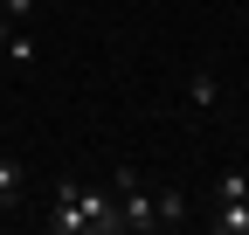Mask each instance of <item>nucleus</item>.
Returning <instances> with one entry per match:
<instances>
[{
	"label": "nucleus",
	"mask_w": 249,
	"mask_h": 235,
	"mask_svg": "<svg viewBox=\"0 0 249 235\" xmlns=\"http://www.w3.org/2000/svg\"><path fill=\"white\" fill-rule=\"evenodd\" d=\"M49 235H124L111 187H90V180H55V194H49Z\"/></svg>",
	"instance_id": "1"
},
{
	"label": "nucleus",
	"mask_w": 249,
	"mask_h": 235,
	"mask_svg": "<svg viewBox=\"0 0 249 235\" xmlns=\"http://www.w3.org/2000/svg\"><path fill=\"white\" fill-rule=\"evenodd\" d=\"M111 201H118V221L132 228V235H152V228H160V221H152V194L139 187V166L132 159L111 166Z\"/></svg>",
	"instance_id": "2"
},
{
	"label": "nucleus",
	"mask_w": 249,
	"mask_h": 235,
	"mask_svg": "<svg viewBox=\"0 0 249 235\" xmlns=\"http://www.w3.org/2000/svg\"><path fill=\"white\" fill-rule=\"evenodd\" d=\"M214 201H222V208H242V215H249V166L222 173V180H214Z\"/></svg>",
	"instance_id": "3"
},
{
	"label": "nucleus",
	"mask_w": 249,
	"mask_h": 235,
	"mask_svg": "<svg viewBox=\"0 0 249 235\" xmlns=\"http://www.w3.org/2000/svg\"><path fill=\"white\" fill-rule=\"evenodd\" d=\"M152 221H160V228H180L187 221V194L180 187H160V194H152Z\"/></svg>",
	"instance_id": "4"
},
{
	"label": "nucleus",
	"mask_w": 249,
	"mask_h": 235,
	"mask_svg": "<svg viewBox=\"0 0 249 235\" xmlns=\"http://www.w3.org/2000/svg\"><path fill=\"white\" fill-rule=\"evenodd\" d=\"M21 194H28V173H21V159H0V215H7Z\"/></svg>",
	"instance_id": "5"
},
{
	"label": "nucleus",
	"mask_w": 249,
	"mask_h": 235,
	"mask_svg": "<svg viewBox=\"0 0 249 235\" xmlns=\"http://www.w3.org/2000/svg\"><path fill=\"white\" fill-rule=\"evenodd\" d=\"M187 90H194V104H201V111H214V104H222V83H214V76H194Z\"/></svg>",
	"instance_id": "6"
},
{
	"label": "nucleus",
	"mask_w": 249,
	"mask_h": 235,
	"mask_svg": "<svg viewBox=\"0 0 249 235\" xmlns=\"http://www.w3.org/2000/svg\"><path fill=\"white\" fill-rule=\"evenodd\" d=\"M0 55H7V63H35V42H28L21 28H14V35H7V49H0Z\"/></svg>",
	"instance_id": "7"
},
{
	"label": "nucleus",
	"mask_w": 249,
	"mask_h": 235,
	"mask_svg": "<svg viewBox=\"0 0 249 235\" xmlns=\"http://www.w3.org/2000/svg\"><path fill=\"white\" fill-rule=\"evenodd\" d=\"M28 7H35V0H0V14H14V21H28Z\"/></svg>",
	"instance_id": "8"
},
{
	"label": "nucleus",
	"mask_w": 249,
	"mask_h": 235,
	"mask_svg": "<svg viewBox=\"0 0 249 235\" xmlns=\"http://www.w3.org/2000/svg\"><path fill=\"white\" fill-rule=\"evenodd\" d=\"M14 28H21V21H14V14H0V49H7V35H14Z\"/></svg>",
	"instance_id": "9"
}]
</instances>
